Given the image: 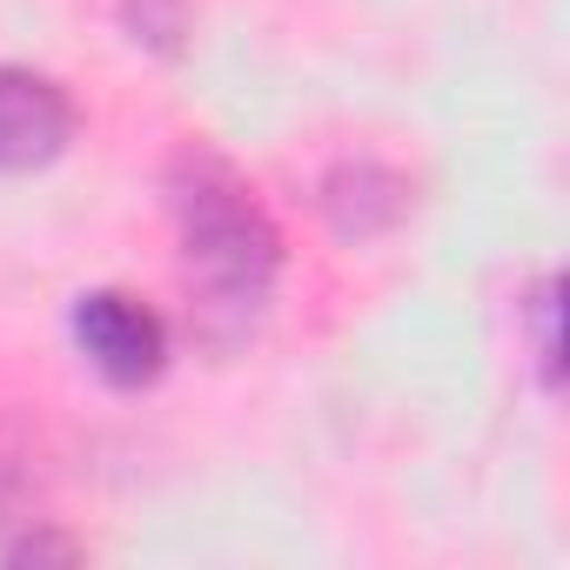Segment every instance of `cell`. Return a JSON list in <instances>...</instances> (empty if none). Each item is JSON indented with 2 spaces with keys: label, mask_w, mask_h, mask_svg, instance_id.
<instances>
[{
  "label": "cell",
  "mask_w": 570,
  "mask_h": 570,
  "mask_svg": "<svg viewBox=\"0 0 570 570\" xmlns=\"http://www.w3.org/2000/svg\"><path fill=\"white\" fill-rule=\"evenodd\" d=\"M168 208H175V228H181L188 275L202 282V309L248 323L268 303L275 275H282V235H275L268 208L248 195V181L228 161H215L202 148L175 155Z\"/></svg>",
  "instance_id": "6da1fadb"
},
{
  "label": "cell",
  "mask_w": 570,
  "mask_h": 570,
  "mask_svg": "<svg viewBox=\"0 0 570 570\" xmlns=\"http://www.w3.org/2000/svg\"><path fill=\"white\" fill-rule=\"evenodd\" d=\"M75 343L95 363V376H108L115 390H141L161 376L168 363V330L148 303L121 296V289H95L75 303Z\"/></svg>",
  "instance_id": "7a4b0ae2"
},
{
  "label": "cell",
  "mask_w": 570,
  "mask_h": 570,
  "mask_svg": "<svg viewBox=\"0 0 570 570\" xmlns=\"http://www.w3.org/2000/svg\"><path fill=\"white\" fill-rule=\"evenodd\" d=\"M75 141V101L35 68H0V175H35Z\"/></svg>",
  "instance_id": "3957f363"
},
{
  "label": "cell",
  "mask_w": 570,
  "mask_h": 570,
  "mask_svg": "<svg viewBox=\"0 0 570 570\" xmlns=\"http://www.w3.org/2000/svg\"><path fill=\"white\" fill-rule=\"evenodd\" d=\"M323 215H330V228L343 235V242H376V235H390L403 215H410V181L390 168V161H336L330 175H323Z\"/></svg>",
  "instance_id": "277c9868"
},
{
  "label": "cell",
  "mask_w": 570,
  "mask_h": 570,
  "mask_svg": "<svg viewBox=\"0 0 570 570\" xmlns=\"http://www.w3.org/2000/svg\"><path fill=\"white\" fill-rule=\"evenodd\" d=\"M35 450L14 436V430H0V530L8 523H35Z\"/></svg>",
  "instance_id": "5b68a950"
},
{
  "label": "cell",
  "mask_w": 570,
  "mask_h": 570,
  "mask_svg": "<svg viewBox=\"0 0 570 570\" xmlns=\"http://www.w3.org/2000/svg\"><path fill=\"white\" fill-rule=\"evenodd\" d=\"M557 296H563V282L557 275H543L537 289H530V303H523V316H530V350H537V376L557 390L563 383V350H557Z\"/></svg>",
  "instance_id": "8992f818"
},
{
  "label": "cell",
  "mask_w": 570,
  "mask_h": 570,
  "mask_svg": "<svg viewBox=\"0 0 570 570\" xmlns=\"http://www.w3.org/2000/svg\"><path fill=\"white\" fill-rule=\"evenodd\" d=\"M0 557H8V563H81V543L61 537L48 517H35L21 537H0Z\"/></svg>",
  "instance_id": "52a82bcc"
}]
</instances>
